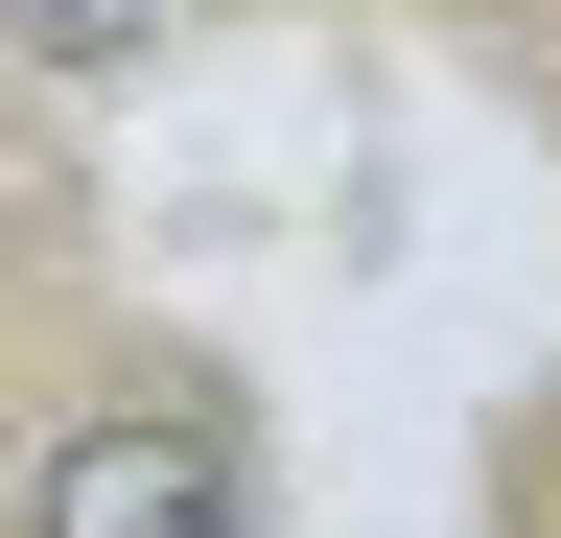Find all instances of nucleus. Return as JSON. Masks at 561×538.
I'll return each instance as SVG.
<instances>
[{"instance_id": "f257e3e1", "label": "nucleus", "mask_w": 561, "mask_h": 538, "mask_svg": "<svg viewBox=\"0 0 561 538\" xmlns=\"http://www.w3.org/2000/svg\"><path fill=\"white\" fill-rule=\"evenodd\" d=\"M0 538H257V422L234 375H94L24 422V492H0Z\"/></svg>"}, {"instance_id": "f03ea898", "label": "nucleus", "mask_w": 561, "mask_h": 538, "mask_svg": "<svg viewBox=\"0 0 561 538\" xmlns=\"http://www.w3.org/2000/svg\"><path fill=\"white\" fill-rule=\"evenodd\" d=\"M0 47H24V71H140L164 0H0Z\"/></svg>"}]
</instances>
